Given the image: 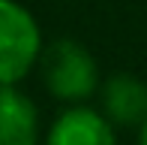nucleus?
<instances>
[{"instance_id": "obj_1", "label": "nucleus", "mask_w": 147, "mask_h": 145, "mask_svg": "<svg viewBox=\"0 0 147 145\" xmlns=\"http://www.w3.org/2000/svg\"><path fill=\"white\" fill-rule=\"evenodd\" d=\"M42 82L51 97L63 103H81L99 88V67L93 55L75 39H57L39 55Z\"/></svg>"}, {"instance_id": "obj_2", "label": "nucleus", "mask_w": 147, "mask_h": 145, "mask_svg": "<svg viewBox=\"0 0 147 145\" xmlns=\"http://www.w3.org/2000/svg\"><path fill=\"white\" fill-rule=\"evenodd\" d=\"M42 34L27 6L0 0V85H18L39 64Z\"/></svg>"}, {"instance_id": "obj_3", "label": "nucleus", "mask_w": 147, "mask_h": 145, "mask_svg": "<svg viewBox=\"0 0 147 145\" xmlns=\"http://www.w3.org/2000/svg\"><path fill=\"white\" fill-rule=\"evenodd\" d=\"M45 145H117L114 124L90 106H69L51 124Z\"/></svg>"}, {"instance_id": "obj_4", "label": "nucleus", "mask_w": 147, "mask_h": 145, "mask_svg": "<svg viewBox=\"0 0 147 145\" xmlns=\"http://www.w3.org/2000/svg\"><path fill=\"white\" fill-rule=\"evenodd\" d=\"M102 115L114 127H141L147 121V85L132 72H114L102 85Z\"/></svg>"}, {"instance_id": "obj_5", "label": "nucleus", "mask_w": 147, "mask_h": 145, "mask_svg": "<svg viewBox=\"0 0 147 145\" xmlns=\"http://www.w3.org/2000/svg\"><path fill=\"white\" fill-rule=\"evenodd\" d=\"M39 112L15 85H0V145H36Z\"/></svg>"}, {"instance_id": "obj_6", "label": "nucleus", "mask_w": 147, "mask_h": 145, "mask_svg": "<svg viewBox=\"0 0 147 145\" xmlns=\"http://www.w3.org/2000/svg\"><path fill=\"white\" fill-rule=\"evenodd\" d=\"M138 145H147V121L141 124V133H138Z\"/></svg>"}]
</instances>
